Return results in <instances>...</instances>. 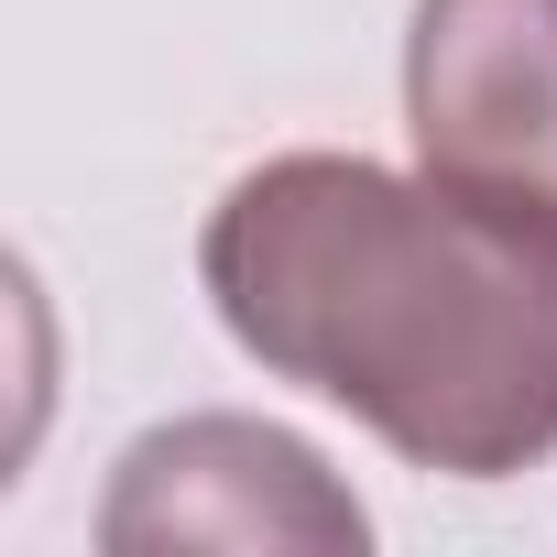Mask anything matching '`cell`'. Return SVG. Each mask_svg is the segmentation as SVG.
Wrapping results in <instances>:
<instances>
[{
  "label": "cell",
  "mask_w": 557,
  "mask_h": 557,
  "mask_svg": "<svg viewBox=\"0 0 557 557\" xmlns=\"http://www.w3.org/2000/svg\"><path fill=\"white\" fill-rule=\"evenodd\" d=\"M405 143L437 186L557 230V0H416Z\"/></svg>",
  "instance_id": "cell-2"
},
{
  "label": "cell",
  "mask_w": 557,
  "mask_h": 557,
  "mask_svg": "<svg viewBox=\"0 0 557 557\" xmlns=\"http://www.w3.org/2000/svg\"><path fill=\"white\" fill-rule=\"evenodd\" d=\"M197 285L240 361L372 426L405 470L513 481L557 459V230L394 175L372 153H273L208 230Z\"/></svg>",
  "instance_id": "cell-1"
},
{
  "label": "cell",
  "mask_w": 557,
  "mask_h": 557,
  "mask_svg": "<svg viewBox=\"0 0 557 557\" xmlns=\"http://www.w3.org/2000/svg\"><path fill=\"white\" fill-rule=\"evenodd\" d=\"M110 557L153 546H372V513L329 481V459L296 426L262 416H175L121 448L110 503H99Z\"/></svg>",
  "instance_id": "cell-3"
}]
</instances>
